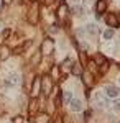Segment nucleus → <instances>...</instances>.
I'll return each mask as SVG.
<instances>
[{
  "mask_svg": "<svg viewBox=\"0 0 120 123\" xmlns=\"http://www.w3.org/2000/svg\"><path fill=\"white\" fill-rule=\"evenodd\" d=\"M95 100H97L100 105H105V100H104V97H102L100 92H97V94H95Z\"/></svg>",
  "mask_w": 120,
  "mask_h": 123,
  "instance_id": "nucleus-16",
  "label": "nucleus"
},
{
  "mask_svg": "<svg viewBox=\"0 0 120 123\" xmlns=\"http://www.w3.org/2000/svg\"><path fill=\"white\" fill-rule=\"evenodd\" d=\"M86 31H87L89 35H94V36H95V35L99 33V28H97V25H92V23H89V25L86 26Z\"/></svg>",
  "mask_w": 120,
  "mask_h": 123,
  "instance_id": "nucleus-11",
  "label": "nucleus"
},
{
  "mask_svg": "<svg viewBox=\"0 0 120 123\" xmlns=\"http://www.w3.org/2000/svg\"><path fill=\"white\" fill-rule=\"evenodd\" d=\"M3 84L7 85V87H15V85L18 84V76L17 74H10L7 79H3Z\"/></svg>",
  "mask_w": 120,
  "mask_h": 123,
  "instance_id": "nucleus-6",
  "label": "nucleus"
},
{
  "mask_svg": "<svg viewBox=\"0 0 120 123\" xmlns=\"http://www.w3.org/2000/svg\"><path fill=\"white\" fill-rule=\"evenodd\" d=\"M38 61H41V53H40V51H38L36 54H35V56L31 57V64H33V66H35V64H36Z\"/></svg>",
  "mask_w": 120,
  "mask_h": 123,
  "instance_id": "nucleus-15",
  "label": "nucleus"
},
{
  "mask_svg": "<svg viewBox=\"0 0 120 123\" xmlns=\"http://www.w3.org/2000/svg\"><path fill=\"white\" fill-rule=\"evenodd\" d=\"M31 2H35V0H31Z\"/></svg>",
  "mask_w": 120,
  "mask_h": 123,
  "instance_id": "nucleus-22",
  "label": "nucleus"
},
{
  "mask_svg": "<svg viewBox=\"0 0 120 123\" xmlns=\"http://www.w3.org/2000/svg\"><path fill=\"white\" fill-rule=\"evenodd\" d=\"M40 51L43 53V54H53L54 53V39L51 38H46L43 43H41V46H40Z\"/></svg>",
  "mask_w": 120,
  "mask_h": 123,
  "instance_id": "nucleus-1",
  "label": "nucleus"
},
{
  "mask_svg": "<svg viewBox=\"0 0 120 123\" xmlns=\"http://www.w3.org/2000/svg\"><path fill=\"white\" fill-rule=\"evenodd\" d=\"M61 98L64 100V104L67 105L71 100H73V92H69V90H66V92H61Z\"/></svg>",
  "mask_w": 120,
  "mask_h": 123,
  "instance_id": "nucleus-12",
  "label": "nucleus"
},
{
  "mask_svg": "<svg viewBox=\"0 0 120 123\" xmlns=\"http://www.w3.org/2000/svg\"><path fill=\"white\" fill-rule=\"evenodd\" d=\"M0 7H2V0H0Z\"/></svg>",
  "mask_w": 120,
  "mask_h": 123,
  "instance_id": "nucleus-21",
  "label": "nucleus"
},
{
  "mask_svg": "<svg viewBox=\"0 0 120 123\" xmlns=\"http://www.w3.org/2000/svg\"><path fill=\"white\" fill-rule=\"evenodd\" d=\"M7 57H8V49H3V53H2V56H0V59H2V61H5Z\"/></svg>",
  "mask_w": 120,
  "mask_h": 123,
  "instance_id": "nucleus-18",
  "label": "nucleus"
},
{
  "mask_svg": "<svg viewBox=\"0 0 120 123\" xmlns=\"http://www.w3.org/2000/svg\"><path fill=\"white\" fill-rule=\"evenodd\" d=\"M71 72H73L74 76H82V66H81V62H73Z\"/></svg>",
  "mask_w": 120,
  "mask_h": 123,
  "instance_id": "nucleus-9",
  "label": "nucleus"
},
{
  "mask_svg": "<svg viewBox=\"0 0 120 123\" xmlns=\"http://www.w3.org/2000/svg\"><path fill=\"white\" fill-rule=\"evenodd\" d=\"M105 23L112 26V28H115V26H119V17L115 15V13H109L107 17H105Z\"/></svg>",
  "mask_w": 120,
  "mask_h": 123,
  "instance_id": "nucleus-4",
  "label": "nucleus"
},
{
  "mask_svg": "<svg viewBox=\"0 0 120 123\" xmlns=\"http://www.w3.org/2000/svg\"><path fill=\"white\" fill-rule=\"evenodd\" d=\"M94 59H95V62H100V64H104V62H105V57L100 56V54H95V57H94Z\"/></svg>",
  "mask_w": 120,
  "mask_h": 123,
  "instance_id": "nucleus-17",
  "label": "nucleus"
},
{
  "mask_svg": "<svg viewBox=\"0 0 120 123\" xmlns=\"http://www.w3.org/2000/svg\"><path fill=\"white\" fill-rule=\"evenodd\" d=\"M3 2H5V3H10V2H12V0H3Z\"/></svg>",
  "mask_w": 120,
  "mask_h": 123,
  "instance_id": "nucleus-20",
  "label": "nucleus"
},
{
  "mask_svg": "<svg viewBox=\"0 0 120 123\" xmlns=\"http://www.w3.org/2000/svg\"><path fill=\"white\" fill-rule=\"evenodd\" d=\"M102 36H104V39H110L112 36H113V30H105Z\"/></svg>",
  "mask_w": 120,
  "mask_h": 123,
  "instance_id": "nucleus-14",
  "label": "nucleus"
},
{
  "mask_svg": "<svg viewBox=\"0 0 120 123\" xmlns=\"http://www.w3.org/2000/svg\"><path fill=\"white\" fill-rule=\"evenodd\" d=\"M69 105H71V110L73 112H81L84 107H82V102L81 100H77V98H73L71 102H69Z\"/></svg>",
  "mask_w": 120,
  "mask_h": 123,
  "instance_id": "nucleus-7",
  "label": "nucleus"
},
{
  "mask_svg": "<svg viewBox=\"0 0 120 123\" xmlns=\"http://www.w3.org/2000/svg\"><path fill=\"white\" fill-rule=\"evenodd\" d=\"M107 8V2L105 0H97V5H95V12H97V15H102L104 12Z\"/></svg>",
  "mask_w": 120,
  "mask_h": 123,
  "instance_id": "nucleus-8",
  "label": "nucleus"
},
{
  "mask_svg": "<svg viewBox=\"0 0 120 123\" xmlns=\"http://www.w3.org/2000/svg\"><path fill=\"white\" fill-rule=\"evenodd\" d=\"M51 89H53V79L45 76L43 79H41V92H43V95L48 97L49 92H51Z\"/></svg>",
  "mask_w": 120,
  "mask_h": 123,
  "instance_id": "nucleus-2",
  "label": "nucleus"
},
{
  "mask_svg": "<svg viewBox=\"0 0 120 123\" xmlns=\"http://www.w3.org/2000/svg\"><path fill=\"white\" fill-rule=\"evenodd\" d=\"M38 12H40V7H38L36 2H33L31 10H30V15H28V21H30L31 25H36L38 23Z\"/></svg>",
  "mask_w": 120,
  "mask_h": 123,
  "instance_id": "nucleus-3",
  "label": "nucleus"
},
{
  "mask_svg": "<svg viewBox=\"0 0 120 123\" xmlns=\"http://www.w3.org/2000/svg\"><path fill=\"white\" fill-rule=\"evenodd\" d=\"M73 13L76 15V17L84 15V7H82V5H74V7H73Z\"/></svg>",
  "mask_w": 120,
  "mask_h": 123,
  "instance_id": "nucleus-13",
  "label": "nucleus"
},
{
  "mask_svg": "<svg viewBox=\"0 0 120 123\" xmlns=\"http://www.w3.org/2000/svg\"><path fill=\"white\" fill-rule=\"evenodd\" d=\"M30 44H31V39L25 41L23 44H20L18 48H15V49H13V54H21V51H25V49H27V48L30 46Z\"/></svg>",
  "mask_w": 120,
  "mask_h": 123,
  "instance_id": "nucleus-10",
  "label": "nucleus"
},
{
  "mask_svg": "<svg viewBox=\"0 0 120 123\" xmlns=\"http://www.w3.org/2000/svg\"><path fill=\"white\" fill-rule=\"evenodd\" d=\"M104 92H105V95H107V97H112V98L119 97V89H117L115 85H105Z\"/></svg>",
  "mask_w": 120,
  "mask_h": 123,
  "instance_id": "nucleus-5",
  "label": "nucleus"
},
{
  "mask_svg": "<svg viewBox=\"0 0 120 123\" xmlns=\"http://www.w3.org/2000/svg\"><path fill=\"white\" fill-rule=\"evenodd\" d=\"M8 35H10V30H3V33H2V39H5Z\"/></svg>",
  "mask_w": 120,
  "mask_h": 123,
  "instance_id": "nucleus-19",
  "label": "nucleus"
}]
</instances>
